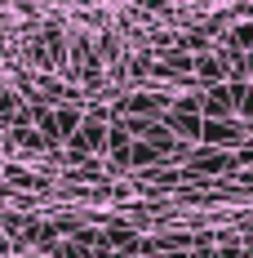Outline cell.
<instances>
[{"label": "cell", "mask_w": 253, "mask_h": 258, "mask_svg": "<svg viewBox=\"0 0 253 258\" xmlns=\"http://www.w3.org/2000/svg\"><path fill=\"white\" fill-rule=\"evenodd\" d=\"M227 49L253 58V18H249V23H235V27L227 31Z\"/></svg>", "instance_id": "cell-8"}, {"label": "cell", "mask_w": 253, "mask_h": 258, "mask_svg": "<svg viewBox=\"0 0 253 258\" xmlns=\"http://www.w3.org/2000/svg\"><path fill=\"white\" fill-rule=\"evenodd\" d=\"M240 134H244L240 120H204L200 143L204 147H227V143H240Z\"/></svg>", "instance_id": "cell-4"}, {"label": "cell", "mask_w": 253, "mask_h": 258, "mask_svg": "<svg viewBox=\"0 0 253 258\" xmlns=\"http://www.w3.org/2000/svg\"><path fill=\"white\" fill-rule=\"evenodd\" d=\"M107 129H111V111H89L80 129L67 138V147H71V160H85L89 152H102L107 147Z\"/></svg>", "instance_id": "cell-1"}, {"label": "cell", "mask_w": 253, "mask_h": 258, "mask_svg": "<svg viewBox=\"0 0 253 258\" xmlns=\"http://www.w3.org/2000/svg\"><path fill=\"white\" fill-rule=\"evenodd\" d=\"M196 76L204 80V85H227V53H200L196 58Z\"/></svg>", "instance_id": "cell-6"}, {"label": "cell", "mask_w": 253, "mask_h": 258, "mask_svg": "<svg viewBox=\"0 0 253 258\" xmlns=\"http://www.w3.org/2000/svg\"><path fill=\"white\" fill-rule=\"evenodd\" d=\"M116 258H125V254H116Z\"/></svg>", "instance_id": "cell-12"}, {"label": "cell", "mask_w": 253, "mask_h": 258, "mask_svg": "<svg viewBox=\"0 0 253 258\" xmlns=\"http://www.w3.org/2000/svg\"><path fill=\"white\" fill-rule=\"evenodd\" d=\"M5 174H9V182H14V187H40V178H31V174H27V169H18V165H9Z\"/></svg>", "instance_id": "cell-10"}, {"label": "cell", "mask_w": 253, "mask_h": 258, "mask_svg": "<svg viewBox=\"0 0 253 258\" xmlns=\"http://www.w3.org/2000/svg\"><path fill=\"white\" fill-rule=\"evenodd\" d=\"M191 169H200V174H227V169H235V156H227L222 147H200V152H191Z\"/></svg>", "instance_id": "cell-5"}, {"label": "cell", "mask_w": 253, "mask_h": 258, "mask_svg": "<svg viewBox=\"0 0 253 258\" xmlns=\"http://www.w3.org/2000/svg\"><path fill=\"white\" fill-rule=\"evenodd\" d=\"M204 5H209V0H204Z\"/></svg>", "instance_id": "cell-13"}, {"label": "cell", "mask_w": 253, "mask_h": 258, "mask_svg": "<svg viewBox=\"0 0 253 258\" xmlns=\"http://www.w3.org/2000/svg\"><path fill=\"white\" fill-rule=\"evenodd\" d=\"M164 129L174 134V138H191V143H200L204 134V111H200V98H174V107L164 111Z\"/></svg>", "instance_id": "cell-2"}, {"label": "cell", "mask_w": 253, "mask_h": 258, "mask_svg": "<svg viewBox=\"0 0 253 258\" xmlns=\"http://www.w3.org/2000/svg\"><path fill=\"white\" fill-rule=\"evenodd\" d=\"M244 232H249V236H253V218H244Z\"/></svg>", "instance_id": "cell-11"}, {"label": "cell", "mask_w": 253, "mask_h": 258, "mask_svg": "<svg viewBox=\"0 0 253 258\" xmlns=\"http://www.w3.org/2000/svg\"><path fill=\"white\" fill-rule=\"evenodd\" d=\"M200 111H204V120H231V116H235V94H231V85H209L200 94Z\"/></svg>", "instance_id": "cell-3"}, {"label": "cell", "mask_w": 253, "mask_h": 258, "mask_svg": "<svg viewBox=\"0 0 253 258\" xmlns=\"http://www.w3.org/2000/svg\"><path fill=\"white\" fill-rule=\"evenodd\" d=\"M155 160H164V156L155 152L151 143H133V147H129V156H125V165H155Z\"/></svg>", "instance_id": "cell-9"}, {"label": "cell", "mask_w": 253, "mask_h": 258, "mask_svg": "<svg viewBox=\"0 0 253 258\" xmlns=\"http://www.w3.org/2000/svg\"><path fill=\"white\" fill-rule=\"evenodd\" d=\"M9 143L14 147H23V152H45L49 143H45V134L36 125H18V129H9Z\"/></svg>", "instance_id": "cell-7"}]
</instances>
